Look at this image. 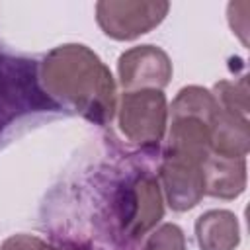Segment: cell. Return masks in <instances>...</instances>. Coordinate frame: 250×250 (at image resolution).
Masks as SVG:
<instances>
[{
    "instance_id": "obj_1",
    "label": "cell",
    "mask_w": 250,
    "mask_h": 250,
    "mask_svg": "<svg viewBox=\"0 0 250 250\" xmlns=\"http://www.w3.org/2000/svg\"><path fill=\"white\" fill-rule=\"evenodd\" d=\"M43 92L96 125H107L117 109L115 80L86 45L66 43L47 53L39 66Z\"/></svg>"
},
{
    "instance_id": "obj_2",
    "label": "cell",
    "mask_w": 250,
    "mask_h": 250,
    "mask_svg": "<svg viewBox=\"0 0 250 250\" xmlns=\"http://www.w3.org/2000/svg\"><path fill=\"white\" fill-rule=\"evenodd\" d=\"M117 123L129 143L141 148L158 146L164 139L168 125V102L164 92H123L117 105Z\"/></svg>"
},
{
    "instance_id": "obj_3",
    "label": "cell",
    "mask_w": 250,
    "mask_h": 250,
    "mask_svg": "<svg viewBox=\"0 0 250 250\" xmlns=\"http://www.w3.org/2000/svg\"><path fill=\"white\" fill-rule=\"evenodd\" d=\"M115 211L127 238H139L154 229L164 215L162 191L156 178L150 174H141L119 188Z\"/></svg>"
},
{
    "instance_id": "obj_4",
    "label": "cell",
    "mask_w": 250,
    "mask_h": 250,
    "mask_svg": "<svg viewBox=\"0 0 250 250\" xmlns=\"http://www.w3.org/2000/svg\"><path fill=\"white\" fill-rule=\"evenodd\" d=\"M168 10L170 4L164 0H102L96 4V21L107 37L131 41L154 29L166 18Z\"/></svg>"
},
{
    "instance_id": "obj_5",
    "label": "cell",
    "mask_w": 250,
    "mask_h": 250,
    "mask_svg": "<svg viewBox=\"0 0 250 250\" xmlns=\"http://www.w3.org/2000/svg\"><path fill=\"white\" fill-rule=\"evenodd\" d=\"M172 61L156 45H137L117 59V74L123 92L162 90L172 78Z\"/></svg>"
},
{
    "instance_id": "obj_6",
    "label": "cell",
    "mask_w": 250,
    "mask_h": 250,
    "mask_svg": "<svg viewBox=\"0 0 250 250\" xmlns=\"http://www.w3.org/2000/svg\"><path fill=\"white\" fill-rule=\"evenodd\" d=\"M158 178L162 182L166 203L172 211H189L205 195L203 170L199 164L164 156L158 168Z\"/></svg>"
},
{
    "instance_id": "obj_7",
    "label": "cell",
    "mask_w": 250,
    "mask_h": 250,
    "mask_svg": "<svg viewBox=\"0 0 250 250\" xmlns=\"http://www.w3.org/2000/svg\"><path fill=\"white\" fill-rule=\"evenodd\" d=\"M211 154V125L199 117L176 115L170 117L164 156L186 160L203 166Z\"/></svg>"
},
{
    "instance_id": "obj_8",
    "label": "cell",
    "mask_w": 250,
    "mask_h": 250,
    "mask_svg": "<svg viewBox=\"0 0 250 250\" xmlns=\"http://www.w3.org/2000/svg\"><path fill=\"white\" fill-rule=\"evenodd\" d=\"M201 170L205 182V195L234 199L246 189V158L209 154Z\"/></svg>"
},
{
    "instance_id": "obj_9",
    "label": "cell",
    "mask_w": 250,
    "mask_h": 250,
    "mask_svg": "<svg viewBox=\"0 0 250 250\" xmlns=\"http://www.w3.org/2000/svg\"><path fill=\"white\" fill-rule=\"evenodd\" d=\"M195 238L201 250H234L240 244V225L232 211L211 209L197 217Z\"/></svg>"
},
{
    "instance_id": "obj_10",
    "label": "cell",
    "mask_w": 250,
    "mask_h": 250,
    "mask_svg": "<svg viewBox=\"0 0 250 250\" xmlns=\"http://www.w3.org/2000/svg\"><path fill=\"white\" fill-rule=\"evenodd\" d=\"M250 148L248 119L227 113L219 107V113L211 125V154L227 158H246Z\"/></svg>"
},
{
    "instance_id": "obj_11",
    "label": "cell",
    "mask_w": 250,
    "mask_h": 250,
    "mask_svg": "<svg viewBox=\"0 0 250 250\" xmlns=\"http://www.w3.org/2000/svg\"><path fill=\"white\" fill-rule=\"evenodd\" d=\"M20 62L10 61V59H0V129L14 117L18 115V107H29L35 102L45 105V102H39V92L29 94V90H35L33 86L29 88L27 76H23L18 84H14L10 78L16 74Z\"/></svg>"
},
{
    "instance_id": "obj_12",
    "label": "cell",
    "mask_w": 250,
    "mask_h": 250,
    "mask_svg": "<svg viewBox=\"0 0 250 250\" xmlns=\"http://www.w3.org/2000/svg\"><path fill=\"white\" fill-rule=\"evenodd\" d=\"M168 113H170V117H176V115L199 117L205 123L213 125V121L219 113V105H217L213 94L207 88L186 86L176 94L172 105L168 107Z\"/></svg>"
},
{
    "instance_id": "obj_13",
    "label": "cell",
    "mask_w": 250,
    "mask_h": 250,
    "mask_svg": "<svg viewBox=\"0 0 250 250\" xmlns=\"http://www.w3.org/2000/svg\"><path fill=\"white\" fill-rule=\"evenodd\" d=\"M211 94L223 111L232 113L242 119H248V84H246L244 76L240 80L217 82Z\"/></svg>"
},
{
    "instance_id": "obj_14",
    "label": "cell",
    "mask_w": 250,
    "mask_h": 250,
    "mask_svg": "<svg viewBox=\"0 0 250 250\" xmlns=\"http://www.w3.org/2000/svg\"><path fill=\"white\" fill-rule=\"evenodd\" d=\"M143 250H188L184 230L176 223H164L148 234Z\"/></svg>"
},
{
    "instance_id": "obj_15",
    "label": "cell",
    "mask_w": 250,
    "mask_h": 250,
    "mask_svg": "<svg viewBox=\"0 0 250 250\" xmlns=\"http://www.w3.org/2000/svg\"><path fill=\"white\" fill-rule=\"evenodd\" d=\"M0 250H59V248L47 244L45 240L33 234H12L0 244Z\"/></svg>"
}]
</instances>
